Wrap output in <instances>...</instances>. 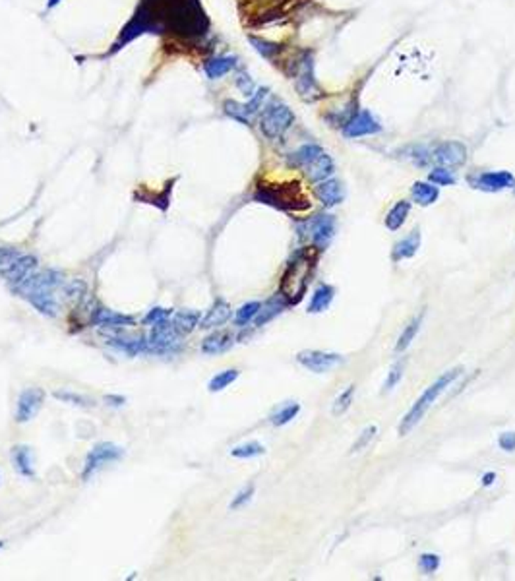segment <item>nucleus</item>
<instances>
[{"instance_id": "b1692460", "label": "nucleus", "mask_w": 515, "mask_h": 581, "mask_svg": "<svg viewBox=\"0 0 515 581\" xmlns=\"http://www.w3.org/2000/svg\"><path fill=\"white\" fill-rule=\"evenodd\" d=\"M199 320H202V318H199L198 310H181V312L173 314L171 324H173V328L176 330V333H178L181 337H184V335H190V333L198 328Z\"/></svg>"}, {"instance_id": "393cba45", "label": "nucleus", "mask_w": 515, "mask_h": 581, "mask_svg": "<svg viewBox=\"0 0 515 581\" xmlns=\"http://www.w3.org/2000/svg\"><path fill=\"white\" fill-rule=\"evenodd\" d=\"M409 214H411V202L409 200H399L397 204L388 211V216H386V221H383L386 229L391 232L399 231L405 225V221H407Z\"/></svg>"}, {"instance_id": "f03ea898", "label": "nucleus", "mask_w": 515, "mask_h": 581, "mask_svg": "<svg viewBox=\"0 0 515 581\" xmlns=\"http://www.w3.org/2000/svg\"><path fill=\"white\" fill-rule=\"evenodd\" d=\"M316 262L318 256L312 248H300L289 260L287 270L281 277V289H279V295L287 300L289 307H295L304 299L312 274L316 270Z\"/></svg>"}, {"instance_id": "79ce46f5", "label": "nucleus", "mask_w": 515, "mask_h": 581, "mask_svg": "<svg viewBox=\"0 0 515 581\" xmlns=\"http://www.w3.org/2000/svg\"><path fill=\"white\" fill-rule=\"evenodd\" d=\"M55 398L59 399V401H64V403H70V405H93L92 399H87L85 396H80V393H72V391H55Z\"/></svg>"}, {"instance_id": "f704fd0d", "label": "nucleus", "mask_w": 515, "mask_h": 581, "mask_svg": "<svg viewBox=\"0 0 515 581\" xmlns=\"http://www.w3.org/2000/svg\"><path fill=\"white\" fill-rule=\"evenodd\" d=\"M300 413L299 403H289V405L281 407L279 411H275L271 415V424L274 426H283V424H289L295 416Z\"/></svg>"}, {"instance_id": "49530a36", "label": "nucleus", "mask_w": 515, "mask_h": 581, "mask_svg": "<svg viewBox=\"0 0 515 581\" xmlns=\"http://www.w3.org/2000/svg\"><path fill=\"white\" fill-rule=\"evenodd\" d=\"M252 496H254V486H246V489H242L237 496L233 498V502H231V510H239V507H242L244 504H248L250 500H252Z\"/></svg>"}, {"instance_id": "a878e982", "label": "nucleus", "mask_w": 515, "mask_h": 581, "mask_svg": "<svg viewBox=\"0 0 515 581\" xmlns=\"http://www.w3.org/2000/svg\"><path fill=\"white\" fill-rule=\"evenodd\" d=\"M333 299H335V289H333L332 285H327V283H322L320 287H316L312 299H310L308 312H310V314H320V312H324L325 308H330Z\"/></svg>"}, {"instance_id": "c85d7f7f", "label": "nucleus", "mask_w": 515, "mask_h": 581, "mask_svg": "<svg viewBox=\"0 0 515 581\" xmlns=\"http://www.w3.org/2000/svg\"><path fill=\"white\" fill-rule=\"evenodd\" d=\"M423 320H424V312H418V314H416L415 318H413V320L405 326V330L401 332L397 343H395V353H403V351H407L409 345L415 341L416 333H418L421 326H423Z\"/></svg>"}, {"instance_id": "f3484780", "label": "nucleus", "mask_w": 515, "mask_h": 581, "mask_svg": "<svg viewBox=\"0 0 515 581\" xmlns=\"http://www.w3.org/2000/svg\"><path fill=\"white\" fill-rule=\"evenodd\" d=\"M35 267H37V258L35 256H20L14 262V266L10 267L4 279L12 285V287H17L20 283L25 281L29 275L34 274Z\"/></svg>"}, {"instance_id": "2f4dec72", "label": "nucleus", "mask_w": 515, "mask_h": 581, "mask_svg": "<svg viewBox=\"0 0 515 581\" xmlns=\"http://www.w3.org/2000/svg\"><path fill=\"white\" fill-rule=\"evenodd\" d=\"M241 376V372L237 370V368H231V370H223V372L216 374L211 380H209L208 384V390L211 391V393H217V391H223L225 388H229L231 384L237 380Z\"/></svg>"}, {"instance_id": "8fccbe9b", "label": "nucleus", "mask_w": 515, "mask_h": 581, "mask_svg": "<svg viewBox=\"0 0 515 581\" xmlns=\"http://www.w3.org/2000/svg\"><path fill=\"white\" fill-rule=\"evenodd\" d=\"M105 401L113 407H122L126 403V398H122V396H105Z\"/></svg>"}, {"instance_id": "72a5a7b5", "label": "nucleus", "mask_w": 515, "mask_h": 581, "mask_svg": "<svg viewBox=\"0 0 515 581\" xmlns=\"http://www.w3.org/2000/svg\"><path fill=\"white\" fill-rule=\"evenodd\" d=\"M223 111H225V115H229L231 118H234V120H239L241 125L250 126V115L242 103H237V101H233V99H227L223 103Z\"/></svg>"}, {"instance_id": "423d86ee", "label": "nucleus", "mask_w": 515, "mask_h": 581, "mask_svg": "<svg viewBox=\"0 0 515 581\" xmlns=\"http://www.w3.org/2000/svg\"><path fill=\"white\" fill-rule=\"evenodd\" d=\"M125 456V449L113 444V442H101L97 446H93V449L85 457V465H83V481H90V477L97 473L99 469H103L107 463L118 461L120 457Z\"/></svg>"}, {"instance_id": "412c9836", "label": "nucleus", "mask_w": 515, "mask_h": 581, "mask_svg": "<svg viewBox=\"0 0 515 581\" xmlns=\"http://www.w3.org/2000/svg\"><path fill=\"white\" fill-rule=\"evenodd\" d=\"M229 318H231V307H229L223 299H217L216 302H213V307L208 310V314L199 320L198 328H202V330H211V328H217V326H223Z\"/></svg>"}, {"instance_id": "6ab92c4d", "label": "nucleus", "mask_w": 515, "mask_h": 581, "mask_svg": "<svg viewBox=\"0 0 515 581\" xmlns=\"http://www.w3.org/2000/svg\"><path fill=\"white\" fill-rule=\"evenodd\" d=\"M234 345V335L231 332H213L202 341L204 355H221Z\"/></svg>"}, {"instance_id": "0eeeda50", "label": "nucleus", "mask_w": 515, "mask_h": 581, "mask_svg": "<svg viewBox=\"0 0 515 581\" xmlns=\"http://www.w3.org/2000/svg\"><path fill=\"white\" fill-rule=\"evenodd\" d=\"M430 158H432V163H436L438 167L456 169V167L465 165L467 158H469V151H467L465 144L456 140H448L436 144L432 150H430Z\"/></svg>"}, {"instance_id": "c9c22d12", "label": "nucleus", "mask_w": 515, "mask_h": 581, "mask_svg": "<svg viewBox=\"0 0 515 581\" xmlns=\"http://www.w3.org/2000/svg\"><path fill=\"white\" fill-rule=\"evenodd\" d=\"M264 451H266V448L260 442H246V444L231 449V456L239 457V459H250V457L262 456Z\"/></svg>"}, {"instance_id": "e433bc0d", "label": "nucleus", "mask_w": 515, "mask_h": 581, "mask_svg": "<svg viewBox=\"0 0 515 581\" xmlns=\"http://www.w3.org/2000/svg\"><path fill=\"white\" fill-rule=\"evenodd\" d=\"M355 388H357V386H355V384H351L347 390L341 391L339 398L335 399V403H333V407H332L333 415L341 416L345 411H347V409H349L351 403H353V398H355Z\"/></svg>"}, {"instance_id": "58836bf2", "label": "nucleus", "mask_w": 515, "mask_h": 581, "mask_svg": "<svg viewBox=\"0 0 515 581\" xmlns=\"http://www.w3.org/2000/svg\"><path fill=\"white\" fill-rule=\"evenodd\" d=\"M403 370H405V360H397L395 365L391 366L390 372H388V378L383 382V393H388V391H391L397 386L399 380L403 378Z\"/></svg>"}, {"instance_id": "39448f33", "label": "nucleus", "mask_w": 515, "mask_h": 581, "mask_svg": "<svg viewBox=\"0 0 515 581\" xmlns=\"http://www.w3.org/2000/svg\"><path fill=\"white\" fill-rule=\"evenodd\" d=\"M295 122V113L285 103H275L260 116V130L267 140H279Z\"/></svg>"}, {"instance_id": "f257e3e1", "label": "nucleus", "mask_w": 515, "mask_h": 581, "mask_svg": "<svg viewBox=\"0 0 515 581\" xmlns=\"http://www.w3.org/2000/svg\"><path fill=\"white\" fill-rule=\"evenodd\" d=\"M64 287V277L57 270H45L31 274L25 281H22L14 289L29 300V304L43 316L55 318L60 310V300L57 293Z\"/></svg>"}, {"instance_id": "864d4df0", "label": "nucleus", "mask_w": 515, "mask_h": 581, "mask_svg": "<svg viewBox=\"0 0 515 581\" xmlns=\"http://www.w3.org/2000/svg\"><path fill=\"white\" fill-rule=\"evenodd\" d=\"M0 548H2V542H0Z\"/></svg>"}, {"instance_id": "3c124183", "label": "nucleus", "mask_w": 515, "mask_h": 581, "mask_svg": "<svg viewBox=\"0 0 515 581\" xmlns=\"http://www.w3.org/2000/svg\"><path fill=\"white\" fill-rule=\"evenodd\" d=\"M494 481H496V473H494V471H491V473H486V475H482V479H481L482 486H492V484H494Z\"/></svg>"}, {"instance_id": "09e8293b", "label": "nucleus", "mask_w": 515, "mask_h": 581, "mask_svg": "<svg viewBox=\"0 0 515 581\" xmlns=\"http://www.w3.org/2000/svg\"><path fill=\"white\" fill-rule=\"evenodd\" d=\"M234 82H237V88H239V90L246 95V97H252V93L256 92V90H254V82H252V78H248L246 74H241L237 80H234Z\"/></svg>"}, {"instance_id": "4468645a", "label": "nucleus", "mask_w": 515, "mask_h": 581, "mask_svg": "<svg viewBox=\"0 0 515 581\" xmlns=\"http://www.w3.org/2000/svg\"><path fill=\"white\" fill-rule=\"evenodd\" d=\"M335 229H337L335 217L327 216V214H320V216H316L308 223L310 239H312V242H314V246L318 250H325V246L332 242Z\"/></svg>"}, {"instance_id": "5701e85b", "label": "nucleus", "mask_w": 515, "mask_h": 581, "mask_svg": "<svg viewBox=\"0 0 515 581\" xmlns=\"http://www.w3.org/2000/svg\"><path fill=\"white\" fill-rule=\"evenodd\" d=\"M12 459H14L17 473L22 475V477H27V479H34L35 457L29 446H16V448H12Z\"/></svg>"}, {"instance_id": "a211bd4d", "label": "nucleus", "mask_w": 515, "mask_h": 581, "mask_svg": "<svg viewBox=\"0 0 515 581\" xmlns=\"http://www.w3.org/2000/svg\"><path fill=\"white\" fill-rule=\"evenodd\" d=\"M333 171H335V163H333V159L327 155V153H320L312 163L308 167H304V173H306L308 181L310 183H322V181H325V178H330L333 174Z\"/></svg>"}, {"instance_id": "aec40b11", "label": "nucleus", "mask_w": 515, "mask_h": 581, "mask_svg": "<svg viewBox=\"0 0 515 581\" xmlns=\"http://www.w3.org/2000/svg\"><path fill=\"white\" fill-rule=\"evenodd\" d=\"M92 322L103 326V328H130L136 320H134V316L120 314V312L108 310V308H99L92 316Z\"/></svg>"}, {"instance_id": "c756f323", "label": "nucleus", "mask_w": 515, "mask_h": 581, "mask_svg": "<svg viewBox=\"0 0 515 581\" xmlns=\"http://www.w3.org/2000/svg\"><path fill=\"white\" fill-rule=\"evenodd\" d=\"M320 153H324V150H322L318 144H304L302 148H299V150L291 155V165L299 167V169H304V167L310 165Z\"/></svg>"}, {"instance_id": "cd10ccee", "label": "nucleus", "mask_w": 515, "mask_h": 581, "mask_svg": "<svg viewBox=\"0 0 515 581\" xmlns=\"http://www.w3.org/2000/svg\"><path fill=\"white\" fill-rule=\"evenodd\" d=\"M237 57H216L209 58L208 62L204 64V70L208 74L209 80H219L225 74H229L234 66H237Z\"/></svg>"}, {"instance_id": "c03bdc74", "label": "nucleus", "mask_w": 515, "mask_h": 581, "mask_svg": "<svg viewBox=\"0 0 515 581\" xmlns=\"http://www.w3.org/2000/svg\"><path fill=\"white\" fill-rule=\"evenodd\" d=\"M171 314H173V310H171V308H161V307L151 308L150 312L146 314V318H143V324H148V326L159 324V322H163V320H169Z\"/></svg>"}, {"instance_id": "ddd939ff", "label": "nucleus", "mask_w": 515, "mask_h": 581, "mask_svg": "<svg viewBox=\"0 0 515 581\" xmlns=\"http://www.w3.org/2000/svg\"><path fill=\"white\" fill-rule=\"evenodd\" d=\"M43 403H45V391L41 388H29L24 390L17 398V409H16V421L20 424L29 423L31 419L37 416V413L41 411Z\"/></svg>"}, {"instance_id": "9d476101", "label": "nucleus", "mask_w": 515, "mask_h": 581, "mask_svg": "<svg viewBox=\"0 0 515 581\" xmlns=\"http://www.w3.org/2000/svg\"><path fill=\"white\" fill-rule=\"evenodd\" d=\"M178 343H181V335L176 333L169 320H163L159 324H153L150 337L146 340V347L155 353H169V351H175Z\"/></svg>"}, {"instance_id": "de8ad7c7", "label": "nucleus", "mask_w": 515, "mask_h": 581, "mask_svg": "<svg viewBox=\"0 0 515 581\" xmlns=\"http://www.w3.org/2000/svg\"><path fill=\"white\" fill-rule=\"evenodd\" d=\"M498 446L502 451H506V454H512V451H515V432L509 430V432H502L498 436Z\"/></svg>"}, {"instance_id": "603ef678", "label": "nucleus", "mask_w": 515, "mask_h": 581, "mask_svg": "<svg viewBox=\"0 0 515 581\" xmlns=\"http://www.w3.org/2000/svg\"><path fill=\"white\" fill-rule=\"evenodd\" d=\"M59 2H60V0H49V2H47V6H49V8H55V6H57Z\"/></svg>"}, {"instance_id": "2eb2a0df", "label": "nucleus", "mask_w": 515, "mask_h": 581, "mask_svg": "<svg viewBox=\"0 0 515 581\" xmlns=\"http://www.w3.org/2000/svg\"><path fill=\"white\" fill-rule=\"evenodd\" d=\"M314 194L316 198L324 204L325 208H335L339 206L343 198H345V192H343V184L337 178H325L322 183H316L314 186Z\"/></svg>"}, {"instance_id": "9b49d317", "label": "nucleus", "mask_w": 515, "mask_h": 581, "mask_svg": "<svg viewBox=\"0 0 515 581\" xmlns=\"http://www.w3.org/2000/svg\"><path fill=\"white\" fill-rule=\"evenodd\" d=\"M382 132V125L380 120L376 118L370 111H357L355 115L349 116V120L343 125V134L347 138H365V136H372V134Z\"/></svg>"}, {"instance_id": "4c0bfd02", "label": "nucleus", "mask_w": 515, "mask_h": 581, "mask_svg": "<svg viewBox=\"0 0 515 581\" xmlns=\"http://www.w3.org/2000/svg\"><path fill=\"white\" fill-rule=\"evenodd\" d=\"M428 181L436 186H451V184H456V176L446 167H434L428 174Z\"/></svg>"}, {"instance_id": "a18cd8bd", "label": "nucleus", "mask_w": 515, "mask_h": 581, "mask_svg": "<svg viewBox=\"0 0 515 581\" xmlns=\"http://www.w3.org/2000/svg\"><path fill=\"white\" fill-rule=\"evenodd\" d=\"M267 95V90L266 88H260V90H256V92L252 93V97H250V101L244 105L246 107V111H248V115H256L258 108L262 107V103H264V99H266Z\"/></svg>"}, {"instance_id": "dca6fc26", "label": "nucleus", "mask_w": 515, "mask_h": 581, "mask_svg": "<svg viewBox=\"0 0 515 581\" xmlns=\"http://www.w3.org/2000/svg\"><path fill=\"white\" fill-rule=\"evenodd\" d=\"M418 248H421V229L415 227L405 239H401V241L393 246V250H391V260H393V262L411 260V258L416 256Z\"/></svg>"}, {"instance_id": "6e6552de", "label": "nucleus", "mask_w": 515, "mask_h": 581, "mask_svg": "<svg viewBox=\"0 0 515 581\" xmlns=\"http://www.w3.org/2000/svg\"><path fill=\"white\" fill-rule=\"evenodd\" d=\"M299 365L314 374H325L335 370L337 366L343 365V357L339 353H327V351H314V349H304L297 355Z\"/></svg>"}, {"instance_id": "473e14b6", "label": "nucleus", "mask_w": 515, "mask_h": 581, "mask_svg": "<svg viewBox=\"0 0 515 581\" xmlns=\"http://www.w3.org/2000/svg\"><path fill=\"white\" fill-rule=\"evenodd\" d=\"M260 308H262V304L258 302V300H250V302H246V304H242L239 310H237V316H234V324L237 326H246L250 324L254 318H256V314L260 312Z\"/></svg>"}, {"instance_id": "4be33fe9", "label": "nucleus", "mask_w": 515, "mask_h": 581, "mask_svg": "<svg viewBox=\"0 0 515 581\" xmlns=\"http://www.w3.org/2000/svg\"><path fill=\"white\" fill-rule=\"evenodd\" d=\"M411 198L415 204L423 206V208H428L438 202L440 198V186H436L430 181L428 183H423V181H416L411 188Z\"/></svg>"}, {"instance_id": "20e7f679", "label": "nucleus", "mask_w": 515, "mask_h": 581, "mask_svg": "<svg viewBox=\"0 0 515 581\" xmlns=\"http://www.w3.org/2000/svg\"><path fill=\"white\" fill-rule=\"evenodd\" d=\"M254 200L283 211H304L310 208V202L300 194V184L297 183L260 184L254 192Z\"/></svg>"}, {"instance_id": "7c9ffc66", "label": "nucleus", "mask_w": 515, "mask_h": 581, "mask_svg": "<svg viewBox=\"0 0 515 581\" xmlns=\"http://www.w3.org/2000/svg\"><path fill=\"white\" fill-rule=\"evenodd\" d=\"M248 41L250 45H252L262 57L267 58V60H274V58L283 50V45H279V43L267 41V39H262V37H256V35H248Z\"/></svg>"}, {"instance_id": "f8f14e48", "label": "nucleus", "mask_w": 515, "mask_h": 581, "mask_svg": "<svg viewBox=\"0 0 515 581\" xmlns=\"http://www.w3.org/2000/svg\"><path fill=\"white\" fill-rule=\"evenodd\" d=\"M297 92L306 101H316L324 97V92L320 90L316 78H314V62L310 55L302 58L297 68Z\"/></svg>"}, {"instance_id": "ea45409f", "label": "nucleus", "mask_w": 515, "mask_h": 581, "mask_svg": "<svg viewBox=\"0 0 515 581\" xmlns=\"http://www.w3.org/2000/svg\"><path fill=\"white\" fill-rule=\"evenodd\" d=\"M22 256L16 248H10V246H2L0 248V277H4L10 267L14 266L17 258Z\"/></svg>"}, {"instance_id": "7ed1b4c3", "label": "nucleus", "mask_w": 515, "mask_h": 581, "mask_svg": "<svg viewBox=\"0 0 515 581\" xmlns=\"http://www.w3.org/2000/svg\"><path fill=\"white\" fill-rule=\"evenodd\" d=\"M461 374H463V368L457 366V368H451L448 372H444L436 382L430 384V386L423 391V396L416 399L415 405L409 409V413L403 416V421L399 423V436H407L409 432L413 430L416 424L421 423L424 416H426V413L430 411V407L434 405V401L440 398L442 393L448 390L449 386L456 382Z\"/></svg>"}, {"instance_id": "1a4fd4ad", "label": "nucleus", "mask_w": 515, "mask_h": 581, "mask_svg": "<svg viewBox=\"0 0 515 581\" xmlns=\"http://www.w3.org/2000/svg\"><path fill=\"white\" fill-rule=\"evenodd\" d=\"M467 183L474 190L481 192H502L515 186V176L509 171H482L467 176Z\"/></svg>"}, {"instance_id": "bb28decb", "label": "nucleus", "mask_w": 515, "mask_h": 581, "mask_svg": "<svg viewBox=\"0 0 515 581\" xmlns=\"http://www.w3.org/2000/svg\"><path fill=\"white\" fill-rule=\"evenodd\" d=\"M285 307H289V304H287V300L283 299L281 295H275L274 299H269L266 304H262L260 312H258L256 318H254V324L260 328V326H264V324H267V322H271L275 316L281 314L283 310H285Z\"/></svg>"}, {"instance_id": "37998d69", "label": "nucleus", "mask_w": 515, "mask_h": 581, "mask_svg": "<svg viewBox=\"0 0 515 581\" xmlns=\"http://www.w3.org/2000/svg\"><path fill=\"white\" fill-rule=\"evenodd\" d=\"M418 566L424 573H434L438 572V568L442 566V558L438 554H432V552H424L418 558Z\"/></svg>"}, {"instance_id": "a19ab883", "label": "nucleus", "mask_w": 515, "mask_h": 581, "mask_svg": "<svg viewBox=\"0 0 515 581\" xmlns=\"http://www.w3.org/2000/svg\"><path fill=\"white\" fill-rule=\"evenodd\" d=\"M376 434H378V428H376L374 424L366 426L365 430H362V434H360L357 440H355V444H353V448H351V454H358V451L366 449V446H368L370 442L374 440Z\"/></svg>"}]
</instances>
